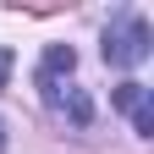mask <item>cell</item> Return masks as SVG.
I'll return each instance as SVG.
<instances>
[{"label":"cell","mask_w":154,"mask_h":154,"mask_svg":"<svg viewBox=\"0 0 154 154\" xmlns=\"http://www.w3.org/2000/svg\"><path fill=\"white\" fill-rule=\"evenodd\" d=\"M105 61L110 66H143L149 61V22L143 17H121L105 33Z\"/></svg>","instance_id":"cell-1"},{"label":"cell","mask_w":154,"mask_h":154,"mask_svg":"<svg viewBox=\"0 0 154 154\" xmlns=\"http://www.w3.org/2000/svg\"><path fill=\"white\" fill-rule=\"evenodd\" d=\"M116 105L132 116V127H138L143 138L154 132V105H149V88L143 83H121V88H116Z\"/></svg>","instance_id":"cell-2"},{"label":"cell","mask_w":154,"mask_h":154,"mask_svg":"<svg viewBox=\"0 0 154 154\" xmlns=\"http://www.w3.org/2000/svg\"><path fill=\"white\" fill-rule=\"evenodd\" d=\"M44 105H50V110H66L77 127H88V116H94V105H88L72 83H44Z\"/></svg>","instance_id":"cell-3"},{"label":"cell","mask_w":154,"mask_h":154,"mask_svg":"<svg viewBox=\"0 0 154 154\" xmlns=\"http://www.w3.org/2000/svg\"><path fill=\"white\" fill-rule=\"evenodd\" d=\"M6 77H11V50H0V88H6Z\"/></svg>","instance_id":"cell-4"},{"label":"cell","mask_w":154,"mask_h":154,"mask_svg":"<svg viewBox=\"0 0 154 154\" xmlns=\"http://www.w3.org/2000/svg\"><path fill=\"white\" fill-rule=\"evenodd\" d=\"M0 154H6V127H0Z\"/></svg>","instance_id":"cell-5"}]
</instances>
